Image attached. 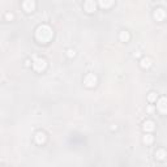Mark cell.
<instances>
[{
  "label": "cell",
  "mask_w": 167,
  "mask_h": 167,
  "mask_svg": "<svg viewBox=\"0 0 167 167\" xmlns=\"http://www.w3.org/2000/svg\"><path fill=\"white\" fill-rule=\"evenodd\" d=\"M84 8H85V11H86L87 13H93V12L95 11V8H97V4H95L94 0H86L85 4H84Z\"/></svg>",
  "instance_id": "cell-6"
},
{
  "label": "cell",
  "mask_w": 167,
  "mask_h": 167,
  "mask_svg": "<svg viewBox=\"0 0 167 167\" xmlns=\"http://www.w3.org/2000/svg\"><path fill=\"white\" fill-rule=\"evenodd\" d=\"M75 55H76V51L73 50V48L67 50V56H68V57H75Z\"/></svg>",
  "instance_id": "cell-16"
},
{
  "label": "cell",
  "mask_w": 167,
  "mask_h": 167,
  "mask_svg": "<svg viewBox=\"0 0 167 167\" xmlns=\"http://www.w3.org/2000/svg\"><path fill=\"white\" fill-rule=\"evenodd\" d=\"M148 101H149V102H156V101H157V93L151 92V93L148 95Z\"/></svg>",
  "instance_id": "cell-15"
},
{
  "label": "cell",
  "mask_w": 167,
  "mask_h": 167,
  "mask_svg": "<svg viewBox=\"0 0 167 167\" xmlns=\"http://www.w3.org/2000/svg\"><path fill=\"white\" fill-rule=\"evenodd\" d=\"M166 17V12L163 8H158V9L154 11V19L157 21H163Z\"/></svg>",
  "instance_id": "cell-7"
},
{
  "label": "cell",
  "mask_w": 167,
  "mask_h": 167,
  "mask_svg": "<svg viewBox=\"0 0 167 167\" xmlns=\"http://www.w3.org/2000/svg\"><path fill=\"white\" fill-rule=\"evenodd\" d=\"M54 32L51 29V26L48 25H39L37 30H35V39L41 43H48L52 39Z\"/></svg>",
  "instance_id": "cell-1"
},
{
  "label": "cell",
  "mask_w": 167,
  "mask_h": 167,
  "mask_svg": "<svg viewBox=\"0 0 167 167\" xmlns=\"http://www.w3.org/2000/svg\"><path fill=\"white\" fill-rule=\"evenodd\" d=\"M114 3H115V0H98V4L101 5V8H103V9L111 8L114 5Z\"/></svg>",
  "instance_id": "cell-9"
},
{
  "label": "cell",
  "mask_w": 167,
  "mask_h": 167,
  "mask_svg": "<svg viewBox=\"0 0 167 167\" xmlns=\"http://www.w3.org/2000/svg\"><path fill=\"white\" fill-rule=\"evenodd\" d=\"M156 158H157V159H159V161H163V159L166 158V151L163 150V149H159V150H157Z\"/></svg>",
  "instance_id": "cell-13"
},
{
  "label": "cell",
  "mask_w": 167,
  "mask_h": 167,
  "mask_svg": "<svg viewBox=\"0 0 167 167\" xmlns=\"http://www.w3.org/2000/svg\"><path fill=\"white\" fill-rule=\"evenodd\" d=\"M133 56H135V57H137V56H140V52H137V51H136V52H135V54H133Z\"/></svg>",
  "instance_id": "cell-19"
},
{
  "label": "cell",
  "mask_w": 167,
  "mask_h": 167,
  "mask_svg": "<svg viewBox=\"0 0 167 167\" xmlns=\"http://www.w3.org/2000/svg\"><path fill=\"white\" fill-rule=\"evenodd\" d=\"M22 8H24V11H25V12L30 13V12H33L35 9V1H34V0H24Z\"/></svg>",
  "instance_id": "cell-4"
},
{
  "label": "cell",
  "mask_w": 167,
  "mask_h": 167,
  "mask_svg": "<svg viewBox=\"0 0 167 167\" xmlns=\"http://www.w3.org/2000/svg\"><path fill=\"white\" fill-rule=\"evenodd\" d=\"M47 67V63L43 57H35L34 62H33V68L37 72H43Z\"/></svg>",
  "instance_id": "cell-2"
},
{
  "label": "cell",
  "mask_w": 167,
  "mask_h": 167,
  "mask_svg": "<svg viewBox=\"0 0 167 167\" xmlns=\"http://www.w3.org/2000/svg\"><path fill=\"white\" fill-rule=\"evenodd\" d=\"M142 128H144L145 132H153V130L156 129V127H154V121L146 120V121L144 123V125H142Z\"/></svg>",
  "instance_id": "cell-10"
},
{
  "label": "cell",
  "mask_w": 167,
  "mask_h": 167,
  "mask_svg": "<svg viewBox=\"0 0 167 167\" xmlns=\"http://www.w3.org/2000/svg\"><path fill=\"white\" fill-rule=\"evenodd\" d=\"M157 108L159 110L161 114H166V111H167V99L165 98V97H162V98L158 101Z\"/></svg>",
  "instance_id": "cell-5"
},
{
  "label": "cell",
  "mask_w": 167,
  "mask_h": 167,
  "mask_svg": "<svg viewBox=\"0 0 167 167\" xmlns=\"http://www.w3.org/2000/svg\"><path fill=\"white\" fill-rule=\"evenodd\" d=\"M119 38H120V41H121V42H128V41H129V38H130V35H129V33H128V32L123 30V32H120Z\"/></svg>",
  "instance_id": "cell-12"
},
{
  "label": "cell",
  "mask_w": 167,
  "mask_h": 167,
  "mask_svg": "<svg viewBox=\"0 0 167 167\" xmlns=\"http://www.w3.org/2000/svg\"><path fill=\"white\" fill-rule=\"evenodd\" d=\"M153 111H154V108H153V107H148V112H149V114H151Z\"/></svg>",
  "instance_id": "cell-18"
},
{
  "label": "cell",
  "mask_w": 167,
  "mask_h": 167,
  "mask_svg": "<svg viewBox=\"0 0 167 167\" xmlns=\"http://www.w3.org/2000/svg\"><path fill=\"white\" fill-rule=\"evenodd\" d=\"M46 140H47V137H46V133L44 132H41V130H39V132L35 133V142H37V144H39V145L44 144Z\"/></svg>",
  "instance_id": "cell-8"
},
{
  "label": "cell",
  "mask_w": 167,
  "mask_h": 167,
  "mask_svg": "<svg viewBox=\"0 0 167 167\" xmlns=\"http://www.w3.org/2000/svg\"><path fill=\"white\" fill-rule=\"evenodd\" d=\"M142 141H144V144L150 145V144H153L154 138H153V136H151V135H149V133H146V135L144 136V138H142Z\"/></svg>",
  "instance_id": "cell-14"
},
{
  "label": "cell",
  "mask_w": 167,
  "mask_h": 167,
  "mask_svg": "<svg viewBox=\"0 0 167 167\" xmlns=\"http://www.w3.org/2000/svg\"><path fill=\"white\" fill-rule=\"evenodd\" d=\"M97 81H98L97 76L93 75V73H89L86 77H85L84 84H85V86H87V87H94L97 85Z\"/></svg>",
  "instance_id": "cell-3"
},
{
  "label": "cell",
  "mask_w": 167,
  "mask_h": 167,
  "mask_svg": "<svg viewBox=\"0 0 167 167\" xmlns=\"http://www.w3.org/2000/svg\"><path fill=\"white\" fill-rule=\"evenodd\" d=\"M5 19H7L8 21L13 20V13H7V14H5Z\"/></svg>",
  "instance_id": "cell-17"
},
{
  "label": "cell",
  "mask_w": 167,
  "mask_h": 167,
  "mask_svg": "<svg viewBox=\"0 0 167 167\" xmlns=\"http://www.w3.org/2000/svg\"><path fill=\"white\" fill-rule=\"evenodd\" d=\"M140 64H141V67L144 69L150 68V67H151V59H150V57H142L141 62H140Z\"/></svg>",
  "instance_id": "cell-11"
}]
</instances>
